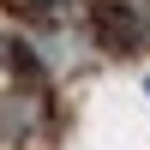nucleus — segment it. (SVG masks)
Segmentation results:
<instances>
[{"instance_id":"f257e3e1","label":"nucleus","mask_w":150,"mask_h":150,"mask_svg":"<svg viewBox=\"0 0 150 150\" xmlns=\"http://www.w3.org/2000/svg\"><path fill=\"white\" fill-rule=\"evenodd\" d=\"M96 36H102V48H138L150 36V0H102Z\"/></svg>"},{"instance_id":"f03ea898","label":"nucleus","mask_w":150,"mask_h":150,"mask_svg":"<svg viewBox=\"0 0 150 150\" xmlns=\"http://www.w3.org/2000/svg\"><path fill=\"white\" fill-rule=\"evenodd\" d=\"M18 6H24V12H60L66 0H18Z\"/></svg>"},{"instance_id":"7ed1b4c3","label":"nucleus","mask_w":150,"mask_h":150,"mask_svg":"<svg viewBox=\"0 0 150 150\" xmlns=\"http://www.w3.org/2000/svg\"><path fill=\"white\" fill-rule=\"evenodd\" d=\"M6 54H12V42H6V36H0V66H6Z\"/></svg>"},{"instance_id":"20e7f679","label":"nucleus","mask_w":150,"mask_h":150,"mask_svg":"<svg viewBox=\"0 0 150 150\" xmlns=\"http://www.w3.org/2000/svg\"><path fill=\"white\" fill-rule=\"evenodd\" d=\"M144 90H150V78H144Z\"/></svg>"}]
</instances>
